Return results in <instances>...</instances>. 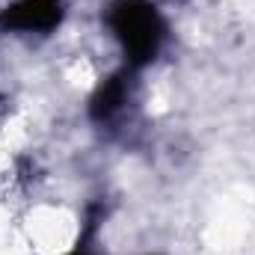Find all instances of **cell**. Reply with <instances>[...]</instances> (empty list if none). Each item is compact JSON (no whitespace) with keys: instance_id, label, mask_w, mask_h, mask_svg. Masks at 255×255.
Listing matches in <instances>:
<instances>
[{"instance_id":"1","label":"cell","mask_w":255,"mask_h":255,"mask_svg":"<svg viewBox=\"0 0 255 255\" xmlns=\"http://www.w3.org/2000/svg\"><path fill=\"white\" fill-rule=\"evenodd\" d=\"M110 24L119 36V42L125 45V54L133 65H145L154 60L157 45H160V18L157 12L142 3V0H122L113 6Z\"/></svg>"},{"instance_id":"2","label":"cell","mask_w":255,"mask_h":255,"mask_svg":"<svg viewBox=\"0 0 255 255\" xmlns=\"http://www.w3.org/2000/svg\"><path fill=\"white\" fill-rule=\"evenodd\" d=\"M60 0H15L3 21L15 30H51L60 24Z\"/></svg>"},{"instance_id":"3","label":"cell","mask_w":255,"mask_h":255,"mask_svg":"<svg viewBox=\"0 0 255 255\" xmlns=\"http://www.w3.org/2000/svg\"><path fill=\"white\" fill-rule=\"evenodd\" d=\"M122 101H125V77L116 74V77L104 80V86L95 92V98H92V116L95 119H107V116H113L122 107Z\"/></svg>"},{"instance_id":"4","label":"cell","mask_w":255,"mask_h":255,"mask_svg":"<svg viewBox=\"0 0 255 255\" xmlns=\"http://www.w3.org/2000/svg\"><path fill=\"white\" fill-rule=\"evenodd\" d=\"M71 255H86V253H80V250H77V253H71Z\"/></svg>"}]
</instances>
